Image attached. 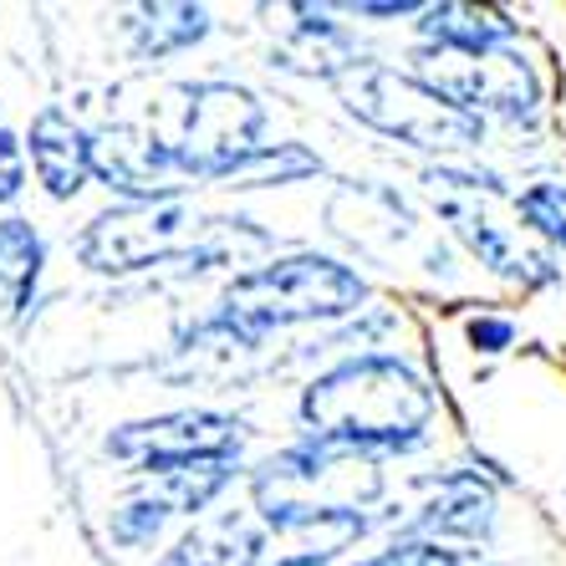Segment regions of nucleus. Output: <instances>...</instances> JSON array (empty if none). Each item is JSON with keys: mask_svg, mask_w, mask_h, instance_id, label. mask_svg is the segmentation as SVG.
Wrapping results in <instances>:
<instances>
[{"mask_svg": "<svg viewBox=\"0 0 566 566\" xmlns=\"http://www.w3.org/2000/svg\"><path fill=\"white\" fill-rule=\"evenodd\" d=\"M179 128L169 133L174 158H179V174L185 185H214L224 189L245 169V158L255 148H265V128H271V113L265 103L245 87V82L230 77H199V82H179Z\"/></svg>", "mask_w": 566, "mask_h": 566, "instance_id": "obj_5", "label": "nucleus"}, {"mask_svg": "<svg viewBox=\"0 0 566 566\" xmlns=\"http://www.w3.org/2000/svg\"><path fill=\"white\" fill-rule=\"evenodd\" d=\"M251 429L240 413L224 409H169L148 413V419H128L103 439V454L133 474V480H164L189 464H214V460H245Z\"/></svg>", "mask_w": 566, "mask_h": 566, "instance_id": "obj_6", "label": "nucleus"}, {"mask_svg": "<svg viewBox=\"0 0 566 566\" xmlns=\"http://www.w3.org/2000/svg\"><path fill=\"white\" fill-rule=\"evenodd\" d=\"M373 526L378 515H316V521L276 526L265 531L255 566H337Z\"/></svg>", "mask_w": 566, "mask_h": 566, "instance_id": "obj_14", "label": "nucleus"}, {"mask_svg": "<svg viewBox=\"0 0 566 566\" xmlns=\"http://www.w3.org/2000/svg\"><path fill=\"white\" fill-rule=\"evenodd\" d=\"M265 526L255 521V511H210L205 521H189L179 531V541L169 546L164 566H255L261 556Z\"/></svg>", "mask_w": 566, "mask_h": 566, "instance_id": "obj_15", "label": "nucleus"}, {"mask_svg": "<svg viewBox=\"0 0 566 566\" xmlns=\"http://www.w3.org/2000/svg\"><path fill=\"white\" fill-rule=\"evenodd\" d=\"M174 521H179V515L169 511V501H164L148 480H133L118 501H113V511H107V536H113L118 552L144 556V552H154V546H164Z\"/></svg>", "mask_w": 566, "mask_h": 566, "instance_id": "obj_16", "label": "nucleus"}, {"mask_svg": "<svg viewBox=\"0 0 566 566\" xmlns=\"http://www.w3.org/2000/svg\"><path fill=\"white\" fill-rule=\"evenodd\" d=\"M409 66L419 77H429L454 107L474 113L480 123H511V128H531L546 107V82H541L536 62L521 46H501V52H423L413 46Z\"/></svg>", "mask_w": 566, "mask_h": 566, "instance_id": "obj_8", "label": "nucleus"}, {"mask_svg": "<svg viewBox=\"0 0 566 566\" xmlns=\"http://www.w3.org/2000/svg\"><path fill=\"white\" fill-rule=\"evenodd\" d=\"M46 271V240L27 214H6L0 220V296L21 312L36 296V281Z\"/></svg>", "mask_w": 566, "mask_h": 566, "instance_id": "obj_17", "label": "nucleus"}, {"mask_svg": "<svg viewBox=\"0 0 566 566\" xmlns=\"http://www.w3.org/2000/svg\"><path fill=\"white\" fill-rule=\"evenodd\" d=\"M205 230V214L189 199L169 205H107L103 214L82 224L72 255L93 276H138L154 265H169L189 251Z\"/></svg>", "mask_w": 566, "mask_h": 566, "instance_id": "obj_7", "label": "nucleus"}, {"mask_svg": "<svg viewBox=\"0 0 566 566\" xmlns=\"http://www.w3.org/2000/svg\"><path fill=\"white\" fill-rule=\"evenodd\" d=\"M337 97H343V113L357 118L378 138H394V144L413 148L423 158H474L485 148L490 123H480L474 113L454 107L439 93L429 77H419L409 62H378V56H363V62L337 82Z\"/></svg>", "mask_w": 566, "mask_h": 566, "instance_id": "obj_4", "label": "nucleus"}, {"mask_svg": "<svg viewBox=\"0 0 566 566\" xmlns=\"http://www.w3.org/2000/svg\"><path fill=\"white\" fill-rule=\"evenodd\" d=\"M444 220H449V230H454V240L485 265L490 276H505L521 286V276H526V251L515 245V235L505 224L485 220L480 210H460V205H444Z\"/></svg>", "mask_w": 566, "mask_h": 566, "instance_id": "obj_19", "label": "nucleus"}, {"mask_svg": "<svg viewBox=\"0 0 566 566\" xmlns=\"http://www.w3.org/2000/svg\"><path fill=\"white\" fill-rule=\"evenodd\" d=\"M93 185L113 195V205H169L185 199L174 144L154 123H103L93 128Z\"/></svg>", "mask_w": 566, "mask_h": 566, "instance_id": "obj_9", "label": "nucleus"}, {"mask_svg": "<svg viewBox=\"0 0 566 566\" xmlns=\"http://www.w3.org/2000/svg\"><path fill=\"white\" fill-rule=\"evenodd\" d=\"M214 31V11L195 6V0H148L123 21V41H128L133 62H169L195 46H205Z\"/></svg>", "mask_w": 566, "mask_h": 566, "instance_id": "obj_13", "label": "nucleus"}, {"mask_svg": "<svg viewBox=\"0 0 566 566\" xmlns=\"http://www.w3.org/2000/svg\"><path fill=\"white\" fill-rule=\"evenodd\" d=\"M245 490L265 531L316 521V515H373V505L388 495V464L296 434L245 470Z\"/></svg>", "mask_w": 566, "mask_h": 566, "instance_id": "obj_3", "label": "nucleus"}, {"mask_svg": "<svg viewBox=\"0 0 566 566\" xmlns=\"http://www.w3.org/2000/svg\"><path fill=\"white\" fill-rule=\"evenodd\" d=\"M423 11V0H353V6H343V15H353V21H373V27H388V21H409Z\"/></svg>", "mask_w": 566, "mask_h": 566, "instance_id": "obj_25", "label": "nucleus"}, {"mask_svg": "<svg viewBox=\"0 0 566 566\" xmlns=\"http://www.w3.org/2000/svg\"><path fill=\"white\" fill-rule=\"evenodd\" d=\"M511 210L526 235H536L552 255H566V179H531L511 195Z\"/></svg>", "mask_w": 566, "mask_h": 566, "instance_id": "obj_20", "label": "nucleus"}, {"mask_svg": "<svg viewBox=\"0 0 566 566\" xmlns=\"http://www.w3.org/2000/svg\"><path fill=\"white\" fill-rule=\"evenodd\" d=\"M423 179L444 189H460V195H485V199H511L505 179L495 169H480L474 158H439V164H423Z\"/></svg>", "mask_w": 566, "mask_h": 566, "instance_id": "obj_22", "label": "nucleus"}, {"mask_svg": "<svg viewBox=\"0 0 566 566\" xmlns=\"http://www.w3.org/2000/svg\"><path fill=\"white\" fill-rule=\"evenodd\" d=\"M485 552H464V546H444V541L429 536H394L382 541L378 552L357 556L347 566H485Z\"/></svg>", "mask_w": 566, "mask_h": 566, "instance_id": "obj_21", "label": "nucleus"}, {"mask_svg": "<svg viewBox=\"0 0 566 566\" xmlns=\"http://www.w3.org/2000/svg\"><path fill=\"white\" fill-rule=\"evenodd\" d=\"M439 388L409 353H353L316 368L296 394V429L373 460H403L434 439Z\"/></svg>", "mask_w": 566, "mask_h": 566, "instance_id": "obj_1", "label": "nucleus"}, {"mask_svg": "<svg viewBox=\"0 0 566 566\" xmlns=\"http://www.w3.org/2000/svg\"><path fill=\"white\" fill-rule=\"evenodd\" d=\"M373 306V281L327 251H286L245 265L220 286L195 337L261 347L291 327H343Z\"/></svg>", "mask_w": 566, "mask_h": 566, "instance_id": "obj_2", "label": "nucleus"}, {"mask_svg": "<svg viewBox=\"0 0 566 566\" xmlns=\"http://www.w3.org/2000/svg\"><path fill=\"white\" fill-rule=\"evenodd\" d=\"M515 337H521V327H515V316H505V312H474V316H464V347H470L474 357L511 353Z\"/></svg>", "mask_w": 566, "mask_h": 566, "instance_id": "obj_23", "label": "nucleus"}, {"mask_svg": "<svg viewBox=\"0 0 566 566\" xmlns=\"http://www.w3.org/2000/svg\"><path fill=\"white\" fill-rule=\"evenodd\" d=\"M322 174H327V164H322L316 148L296 144V138H281V144L255 148V154L245 158V169L224 189H240V195H251V189H291V185H312Z\"/></svg>", "mask_w": 566, "mask_h": 566, "instance_id": "obj_18", "label": "nucleus"}, {"mask_svg": "<svg viewBox=\"0 0 566 566\" xmlns=\"http://www.w3.org/2000/svg\"><path fill=\"white\" fill-rule=\"evenodd\" d=\"M485 566H495V562H485Z\"/></svg>", "mask_w": 566, "mask_h": 566, "instance_id": "obj_26", "label": "nucleus"}, {"mask_svg": "<svg viewBox=\"0 0 566 566\" xmlns=\"http://www.w3.org/2000/svg\"><path fill=\"white\" fill-rule=\"evenodd\" d=\"M27 164L46 199L72 205L93 185V128H82L66 107L46 103L27 128Z\"/></svg>", "mask_w": 566, "mask_h": 566, "instance_id": "obj_11", "label": "nucleus"}, {"mask_svg": "<svg viewBox=\"0 0 566 566\" xmlns=\"http://www.w3.org/2000/svg\"><path fill=\"white\" fill-rule=\"evenodd\" d=\"M495 526H501V501L480 480V470H444L429 480V495L413 505L398 536H429L444 546L480 552L495 541Z\"/></svg>", "mask_w": 566, "mask_h": 566, "instance_id": "obj_10", "label": "nucleus"}, {"mask_svg": "<svg viewBox=\"0 0 566 566\" xmlns=\"http://www.w3.org/2000/svg\"><path fill=\"white\" fill-rule=\"evenodd\" d=\"M21 189H27V138H15L0 123V205H11Z\"/></svg>", "mask_w": 566, "mask_h": 566, "instance_id": "obj_24", "label": "nucleus"}, {"mask_svg": "<svg viewBox=\"0 0 566 566\" xmlns=\"http://www.w3.org/2000/svg\"><path fill=\"white\" fill-rule=\"evenodd\" d=\"M413 46L423 52H501V46H521V21L505 6H474V0H423V11L413 15Z\"/></svg>", "mask_w": 566, "mask_h": 566, "instance_id": "obj_12", "label": "nucleus"}]
</instances>
